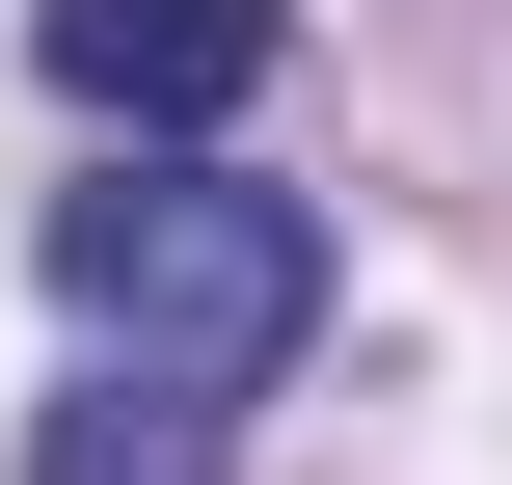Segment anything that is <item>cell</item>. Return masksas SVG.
Returning <instances> with one entry per match:
<instances>
[{"label": "cell", "mask_w": 512, "mask_h": 485, "mask_svg": "<svg viewBox=\"0 0 512 485\" xmlns=\"http://www.w3.org/2000/svg\"><path fill=\"white\" fill-rule=\"evenodd\" d=\"M270 27H297V0H27L54 108H108V135H216V108L270 81Z\"/></svg>", "instance_id": "cell-2"}, {"label": "cell", "mask_w": 512, "mask_h": 485, "mask_svg": "<svg viewBox=\"0 0 512 485\" xmlns=\"http://www.w3.org/2000/svg\"><path fill=\"white\" fill-rule=\"evenodd\" d=\"M54 297H81V351H135L162 405H216V378H270V351L324 324V216L243 189V162H108V189H54Z\"/></svg>", "instance_id": "cell-1"}, {"label": "cell", "mask_w": 512, "mask_h": 485, "mask_svg": "<svg viewBox=\"0 0 512 485\" xmlns=\"http://www.w3.org/2000/svg\"><path fill=\"white\" fill-rule=\"evenodd\" d=\"M27 485H216V432L135 378V405H54V432H27Z\"/></svg>", "instance_id": "cell-3"}]
</instances>
